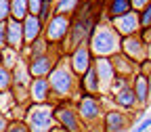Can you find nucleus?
Segmentation results:
<instances>
[{
    "mask_svg": "<svg viewBox=\"0 0 151 132\" xmlns=\"http://www.w3.org/2000/svg\"><path fill=\"white\" fill-rule=\"evenodd\" d=\"M27 50V59H32V57H40V55H46V52H50L52 50V44L46 40V38L42 36V38H38L36 42H32L29 46H25L23 48V52Z\"/></svg>",
    "mask_w": 151,
    "mask_h": 132,
    "instance_id": "nucleus-22",
    "label": "nucleus"
},
{
    "mask_svg": "<svg viewBox=\"0 0 151 132\" xmlns=\"http://www.w3.org/2000/svg\"><path fill=\"white\" fill-rule=\"evenodd\" d=\"M147 50H149V46L143 42V38L139 34L122 38V52L128 57V59H132L134 63L141 65L143 61H147Z\"/></svg>",
    "mask_w": 151,
    "mask_h": 132,
    "instance_id": "nucleus-11",
    "label": "nucleus"
},
{
    "mask_svg": "<svg viewBox=\"0 0 151 132\" xmlns=\"http://www.w3.org/2000/svg\"><path fill=\"white\" fill-rule=\"evenodd\" d=\"M94 69H97L99 82H101V97L111 94V86H113V82L118 78L111 59H107V57H97V59H94Z\"/></svg>",
    "mask_w": 151,
    "mask_h": 132,
    "instance_id": "nucleus-9",
    "label": "nucleus"
},
{
    "mask_svg": "<svg viewBox=\"0 0 151 132\" xmlns=\"http://www.w3.org/2000/svg\"><path fill=\"white\" fill-rule=\"evenodd\" d=\"M42 36H44V23L40 21V17L27 15L23 19V42H25V46H29L32 42H36Z\"/></svg>",
    "mask_w": 151,
    "mask_h": 132,
    "instance_id": "nucleus-17",
    "label": "nucleus"
},
{
    "mask_svg": "<svg viewBox=\"0 0 151 132\" xmlns=\"http://www.w3.org/2000/svg\"><path fill=\"white\" fill-rule=\"evenodd\" d=\"M6 46L23 52L25 42H23V21H17V19H9L6 21Z\"/></svg>",
    "mask_w": 151,
    "mask_h": 132,
    "instance_id": "nucleus-16",
    "label": "nucleus"
},
{
    "mask_svg": "<svg viewBox=\"0 0 151 132\" xmlns=\"http://www.w3.org/2000/svg\"><path fill=\"white\" fill-rule=\"evenodd\" d=\"M78 90L84 92V94H92V97H101V82H99L97 69H94V63H92V67L80 78Z\"/></svg>",
    "mask_w": 151,
    "mask_h": 132,
    "instance_id": "nucleus-18",
    "label": "nucleus"
},
{
    "mask_svg": "<svg viewBox=\"0 0 151 132\" xmlns=\"http://www.w3.org/2000/svg\"><path fill=\"white\" fill-rule=\"evenodd\" d=\"M67 61H69L71 71L76 73V78L80 80L82 75L92 67V63H94V55H92L88 42H84V44H80V46H76V48L67 55Z\"/></svg>",
    "mask_w": 151,
    "mask_h": 132,
    "instance_id": "nucleus-8",
    "label": "nucleus"
},
{
    "mask_svg": "<svg viewBox=\"0 0 151 132\" xmlns=\"http://www.w3.org/2000/svg\"><path fill=\"white\" fill-rule=\"evenodd\" d=\"M139 23H141V32L151 27V4H147L143 11H139Z\"/></svg>",
    "mask_w": 151,
    "mask_h": 132,
    "instance_id": "nucleus-28",
    "label": "nucleus"
},
{
    "mask_svg": "<svg viewBox=\"0 0 151 132\" xmlns=\"http://www.w3.org/2000/svg\"><path fill=\"white\" fill-rule=\"evenodd\" d=\"M132 11V4H130V0H107V4L103 9V17L105 21H113V19H118L126 13Z\"/></svg>",
    "mask_w": 151,
    "mask_h": 132,
    "instance_id": "nucleus-19",
    "label": "nucleus"
},
{
    "mask_svg": "<svg viewBox=\"0 0 151 132\" xmlns=\"http://www.w3.org/2000/svg\"><path fill=\"white\" fill-rule=\"evenodd\" d=\"M132 122L134 120L130 113L122 109H109L105 111V118H103V132H126Z\"/></svg>",
    "mask_w": 151,
    "mask_h": 132,
    "instance_id": "nucleus-10",
    "label": "nucleus"
},
{
    "mask_svg": "<svg viewBox=\"0 0 151 132\" xmlns=\"http://www.w3.org/2000/svg\"><path fill=\"white\" fill-rule=\"evenodd\" d=\"M69 25H71V17L69 15H59L55 13L50 17V21L44 25V38L52 44V46H61L67 40V34H69Z\"/></svg>",
    "mask_w": 151,
    "mask_h": 132,
    "instance_id": "nucleus-7",
    "label": "nucleus"
},
{
    "mask_svg": "<svg viewBox=\"0 0 151 132\" xmlns=\"http://www.w3.org/2000/svg\"><path fill=\"white\" fill-rule=\"evenodd\" d=\"M147 59L151 61V44H149V50H147Z\"/></svg>",
    "mask_w": 151,
    "mask_h": 132,
    "instance_id": "nucleus-39",
    "label": "nucleus"
},
{
    "mask_svg": "<svg viewBox=\"0 0 151 132\" xmlns=\"http://www.w3.org/2000/svg\"><path fill=\"white\" fill-rule=\"evenodd\" d=\"M88 46L94 55V59H97V57H107V59H111L113 55L122 52V36L111 25V21L101 19L97 23V27H94L90 40H88Z\"/></svg>",
    "mask_w": 151,
    "mask_h": 132,
    "instance_id": "nucleus-2",
    "label": "nucleus"
},
{
    "mask_svg": "<svg viewBox=\"0 0 151 132\" xmlns=\"http://www.w3.org/2000/svg\"><path fill=\"white\" fill-rule=\"evenodd\" d=\"M149 132H151V128H149Z\"/></svg>",
    "mask_w": 151,
    "mask_h": 132,
    "instance_id": "nucleus-40",
    "label": "nucleus"
},
{
    "mask_svg": "<svg viewBox=\"0 0 151 132\" xmlns=\"http://www.w3.org/2000/svg\"><path fill=\"white\" fill-rule=\"evenodd\" d=\"M6 132H32V130L27 128V124H25L23 120H11Z\"/></svg>",
    "mask_w": 151,
    "mask_h": 132,
    "instance_id": "nucleus-29",
    "label": "nucleus"
},
{
    "mask_svg": "<svg viewBox=\"0 0 151 132\" xmlns=\"http://www.w3.org/2000/svg\"><path fill=\"white\" fill-rule=\"evenodd\" d=\"M78 107V116L84 124V132H88V128L97 126L99 130H103V118H105V109L99 97H92V94H84V97L76 103Z\"/></svg>",
    "mask_w": 151,
    "mask_h": 132,
    "instance_id": "nucleus-4",
    "label": "nucleus"
},
{
    "mask_svg": "<svg viewBox=\"0 0 151 132\" xmlns=\"http://www.w3.org/2000/svg\"><path fill=\"white\" fill-rule=\"evenodd\" d=\"M55 120L67 132H84V124L78 116V107L71 103V99L55 103Z\"/></svg>",
    "mask_w": 151,
    "mask_h": 132,
    "instance_id": "nucleus-6",
    "label": "nucleus"
},
{
    "mask_svg": "<svg viewBox=\"0 0 151 132\" xmlns=\"http://www.w3.org/2000/svg\"><path fill=\"white\" fill-rule=\"evenodd\" d=\"M27 15H29L27 0H11V19L23 21V19H25Z\"/></svg>",
    "mask_w": 151,
    "mask_h": 132,
    "instance_id": "nucleus-24",
    "label": "nucleus"
},
{
    "mask_svg": "<svg viewBox=\"0 0 151 132\" xmlns=\"http://www.w3.org/2000/svg\"><path fill=\"white\" fill-rule=\"evenodd\" d=\"M11 19V0H0V23H6Z\"/></svg>",
    "mask_w": 151,
    "mask_h": 132,
    "instance_id": "nucleus-30",
    "label": "nucleus"
},
{
    "mask_svg": "<svg viewBox=\"0 0 151 132\" xmlns=\"http://www.w3.org/2000/svg\"><path fill=\"white\" fill-rule=\"evenodd\" d=\"M132 88H134V94H137V101H139V107H149V75H143V73H137L132 78Z\"/></svg>",
    "mask_w": 151,
    "mask_h": 132,
    "instance_id": "nucleus-21",
    "label": "nucleus"
},
{
    "mask_svg": "<svg viewBox=\"0 0 151 132\" xmlns=\"http://www.w3.org/2000/svg\"><path fill=\"white\" fill-rule=\"evenodd\" d=\"M139 36L143 38V42H145L147 46L151 44V27H149V29H143V32H139Z\"/></svg>",
    "mask_w": 151,
    "mask_h": 132,
    "instance_id": "nucleus-35",
    "label": "nucleus"
},
{
    "mask_svg": "<svg viewBox=\"0 0 151 132\" xmlns=\"http://www.w3.org/2000/svg\"><path fill=\"white\" fill-rule=\"evenodd\" d=\"M48 84H50V90H52V97L59 99V101L71 99L73 94H76L80 80L76 78V73L71 71L69 61L65 59V57H63V59H59V63H57L55 69L50 71V75H48Z\"/></svg>",
    "mask_w": 151,
    "mask_h": 132,
    "instance_id": "nucleus-3",
    "label": "nucleus"
},
{
    "mask_svg": "<svg viewBox=\"0 0 151 132\" xmlns=\"http://www.w3.org/2000/svg\"><path fill=\"white\" fill-rule=\"evenodd\" d=\"M130 4H132V11H143L147 4H151V0H130Z\"/></svg>",
    "mask_w": 151,
    "mask_h": 132,
    "instance_id": "nucleus-34",
    "label": "nucleus"
},
{
    "mask_svg": "<svg viewBox=\"0 0 151 132\" xmlns=\"http://www.w3.org/2000/svg\"><path fill=\"white\" fill-rule=\"evenodd\" d=\"M9 118L4 116V113H0V132H6V128H9Z\"/></svg>",
    "mask_w": 151,
    "mask_h": 132,
    "instance_id": "nucleus-36",
    "label": "nucleus"
},
{
    "mask_svg": "<svg viewBox=\"0 0 151 132\" xmlns=\"http://www.w3.org/2000/svg\"><path fill=\"white\" fill-rule=\"evenodd\" d=\"M29 99L36 105H55V97L48 84V78H34L29 84Z\"/></svg>",
    "mask_w": 151,
    "mask_h": 132,
    "instance_id": "nucleus-12",
    "label": "nucleus"
},
{
    "mask_svg": "<svg viewBox=\"0 0 151 132\" xmlns=\"http://www.w3.org/2000/svg\"><path fill=\"white\" fill-rule=\"evenodd\" d=\"M149 128H151V113H147V116L132 128V132H149Z\"/></svg>",
    "mask_w": 151,
    "mask_h": 132,
    "instance_id": "nucleus-31",
    "label": "nucleus"
},
{
    "mask_svg": "<svg viewBox=\"0 0 151 132\" xmlns=\"http://www.w3.org/2000/svg\"><path fill=\"white\" fill-rule=\"evenodd\" d=\"M32 73L27 67V59L21 55V59L17 61V65L13 67V86H21V88H29L32 84Z\"/></svg>",
    "mask_w": 151,
    "mask_h": 132,
    "instance_id": "nucleus-20",
    "label": "nucleus"
},
{
    "mask_svg": "<svg viewBox=\"0 0 151 132\" xmlns=\"http://www.w3.org/2000/svg\"><path fill=\"white\" fill-rule=\"evenodd\" d=\"M55 15V4L52 0H42V6H40V13H38V17H40V21L46 25L50 21V17Z\"/></svg>",
    "mask_w": 151,
    "mask_h": 132,
    "instance_id": "nucleus-27",
    "label": "nucleus"
},
{
    "mask_svg": "<svg viewBox=\"0 0 151 132\" xmlns=\"http://www.w3.org/2000/svg\"><path fill=\"white\" fill-rule=\"evenodd\" d=\"M111 63H113V69H116V75L118 78H124V80H130L139 73V63H134L132 59H128V57L124 52H118L111 57Z\"/></svg>",
    "mask_w": 151,
    "mask_h": 132,
    "instance_id": "nucleus-15",
    "label": "nucleus"
},
{
    "mask_svg": "<svg viewBox=\"0 0 151 132\" xmlns=\"http://www.w3.org/2000/svg\"><path fill=\"white\" fill-rule=\"evenodd\" d=\"M111 25L118 29V34L122 38H128V36H137L141 32V23H139V13L137 11H130L118 19H113Z\"/></svg>",
    "mask_w": 151,
    "mask_h": 132,
    "instance_id": "nucleus-13",
    "label": "nucleus"
},
{
    "mask_svg": "<svg viewBox=\"0 0 151 132\" xmlns=\"http://www.w3.org/2000/svg\"><path fill=\"white\" fill-rule=\"evenodd\" d=\"M99 21H101V17L94 13V2L92 0H82V4L76 11V15H71V25H69V34H67V40L63 44V50L71 52L76 46L88 42Z\"/></svg>",
    "mask_w": 151,
    "mask_h": 132,
    "instance_id": "nucleus-1",
    "label": "nucleus"
},
{
    "mask_svg": "<svg viewBox=\"0 0 151 132\" xmlns=\"http://www.w3.org/2000/svg\"><path fill=\"white\" fill-rule=\"evenodd\" d=\"M111 97H113V105H116L118 109H122V111H126V113L134 111L139 107V101H137L134 88H132V82L126 84V86H122L118 92H113Z\"/></svg>",
    "mask_w": 151,
    "mask_h": 132,
    "instance_id": "nucleus-14",
    "label": "nucleus"
},
{
    "mask_svg": "<svg viewBox=\"0 0 151 132\" xmlns=\"http://www.w3.org/2000/svg\"><path fill=\"white\" fill-rule=\"evenodd\" d=\"M50 132H67V130H65V128H61V126H59V124H57V126H55V128H52V130H50Z\"/></svg>",
    "mask_w": 151,
    "mask_h": 132,
    "instance_id": "nucleus-37",
    "label": "nucleus"
},
{
    "mask_svg": "<svg viewBox=\"0 0 151 132\" xmlns=\"http://www.w3.org/2000/svg\"><path fill=\"white\" fill-rule=\"evenodd\" d=\"M27 6H29V15H38L42 6V0H27Z\"/></svg>",
    "mask_w": 151,
    "mask_h": 132,
    "instance_id": "nucleus-32",
    "label": "nucleus"
},
{
    "mask_svg": "<svg viewBox=\"0 0 151 132\" xmlns=\"http://www.w3.org/2000/svg\"><path fill=\"white\" fill-rule=\"evenodd\" d=\"M149 105H151V75H149Z\"/></svg>",
    "mask_w": 151,
    "mask_h": 132,
    "instance_id": "nucleus-38",
    "label": "nucleus"
},
{
    "mask_svg": "<svg viewBox=\"0 0 151 132\" xmlns=\"http://www.w3.org/2000/svg\"><path fill=\"white\" fill-rule=\"evenodd\" d=\"M21 59V52H17V50H13V48H4L2 52H0V63H2L4 67H9L11 71H13V67L17 65V61Z\"/></svg>",
    "mask_w": 151,
    "mask_h": 132,
    "instance_id": "nucleus-25",
    "label": "nucleus"
},
{
    "mask_svg": "<svg viewBox=\"0 0 151 132\" xmlns=\"http://www.w3.org/2000/svg\"><path fill=\"white\" fill-rule=\"evenodd\" d=\"M13 88V71L0 63V92H6Z\"/></svg>",
    "mask_w": 151,
    "mask_h": 132,
    "instance_id": "nucleus-26",
    "label": "nucleus"
},
{
    "mask_svg": "<svg viewBox=\"0 0 151 132\" xmlns=\"http://www.w3.org/2000/svg\"><path fill=\"white\" fill-rule=\"evenodd\" d=\"M27 128L32 132H50L57 126L55 120V105H36L32 103L25 109V120Z\"/></svg>",
    "mask_w": 151,
    "mask_h": 132,
    "instance_id": "nucleus-5",
    "label": "nucleus"
},
{
    "mask_svg": "<svg viewBox=\"0 0 151 132\" xmlns=\"http://www.w3.org/2000/svg\"><path fill=\"white\" fill-rule=\"evenodd\" d=\"M6 48V23H0V52Z\"/></svg>",
    "mask_w": 151,
    "mask_h": 132,
    "instance_id": "nucleus-33",
    "label": "nucleus"
},
{
    "mask_svg": "<svg viewBox=\"0 0 151 132\" xmlns=\"http://www.w3.org/2000/svg\"><path fill=\"white\" fill-rule=\"evenodd\" d=\"M52 4H55V13L71 17V15H76V11L80 9L82 0H52Z\"/></svg>",
    "mask_w": 151,
    "mask_h": 132,
    "instance_id": "nucleus-23",
    "label": "nucleus"
}]
</instances>
